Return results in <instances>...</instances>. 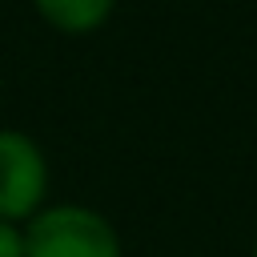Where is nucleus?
<instances>
[{"instance_id":"1","label":"nucleus","mask_w":257,"mask_h":257,"mask_svg":"<svg viewBox=\"0 0 257 257\" xmlns=\"http://www.w3.org/2000/svg\"><path fill=\"white\" fill-rule=\"evenodd\" d=\"M24 257H124V241L92 205L56 201L24 221Z\"/></svg>"},{"instance_id":"2","label":"nucleus","mask_w":257,"mask_h":257,"mask_svg":"<svg viewBox=\"0 0 257 257\" xmlns=\"http://www.w3.org/2000/svg\"><path fill=\"white\" fill-rule=\"evenodd\" d=\"M48 157L24 128H0V221L24 225L48 205Z\"/></svg>"},{"instance_id":"3","label":"nucleus","mask_w":257,"mask_h":257,"mask_svg":"<svg viewBox=\"0 0 257 257\" xmlns=\"http://www.w3.org/2000/svg\"><path fill=\"white\" fill-rule=\"evenodd\" d=\"M116 4L120 0H32L36 16L64 36H88V32L104 28L108 16L116 12Z\"/></svg>"},{"instance_id":"4","label":"nucleus","mask_w":257,"mask_h":257,"mask_svg":"<svg viewBox=\"0 0 257 257\" xmlns=\"http://www.w3.org/2000/svg\"><path fill=\"white\" fill-rule=\"evenodd\" d=\"M0 257H24V225L0 221Z\"/></svg>"},{"instance_id":"5","label":"nucleus","mask_w":257,"mask_h":257,"mask_svg":"<svg viewBox=\"0 0 257 257\" xmlns=\"http://www.w3.org/2000/svg\"><path fill=\"white\" fill-rule=\"evenodd\" d=\"M253 257H257V237H253Z\"/></svg>"}]
</instances>
